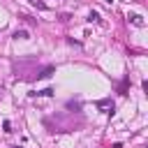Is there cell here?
I'll use <instances>...</instances> for the list:
<instances>
[{
    "mask_svg": "<svg viewBox=\"0 0 148 148\" xmlns=\"http://www.w3.org/2000/svg\"><path fill=\"white\" fill-rule=\"evenodd\" d=\"M130 21H132L134 25H143V18H141L139 14H132V16H130Z\"/></svg>",
    "mask_w": 148,
    "mask_h": 148,
    "instance_id": "obj_3",
    "label": "cell"
},
{
    "mask_svg": "<svg viewBox=\"0 0 148 148\" xmlns=\"http://www.w3.org/2000/svg\"><path fill=\"white\" fill-rule=\"evenodd\" d=\"M14 37H16V39H28V32H25V30H16Z\"/></svg>",
    "mask_w": 148,
    "mask_h": 148,
    "instance_id": "obj_4",
    "label": "cell"
},
{
    "mask_svg": "<svg viewBox=\"0 0 148 148\" xmlns=\"http://www.w3.org/2000/svg\"><path fill=\"white\" fill-rule=\"evenodd\" d=\"M53 72H56V67H46V69H42V72L37 74V79H46V76H51Z\"/></svg>",
    "mask_w": 148,
    "mask_h": 148,
    "instance_id": "obj_1",
    "label": "cell"
},
{
    "mask_svg": "<svg viewBox=\"0 0 148 148\" xmlns=\"http://www.w3.org/2000/svg\"><path fill=\"white\" fill-rule=\"evenodd\" d=\"M37 95H44V97H49V95H53V90H51V88H44V90H42V92H37Z\"/></svg>",
    "mask_w": 148,
    "mask_h": 148,
    "instance_id": "obj_5",
    "label": "cell"
},
{
    "mask_svg": "<svg viewBox=\"0 0 148 148\" xmlns=\"http://www.w3.org/2000/svg\"><path fill=\"white\" fill-rule=\"evenodd\" d=\"M97 106H99V109H109V111H111V109H113V102H109V99H102ZM109 111H106V113H109Z\"/></svg>",
    "mask_w": 148,
    "mask_h": 148,
    "instance_id": "obj_2",
    "label": "cell"
}]
</instances>
